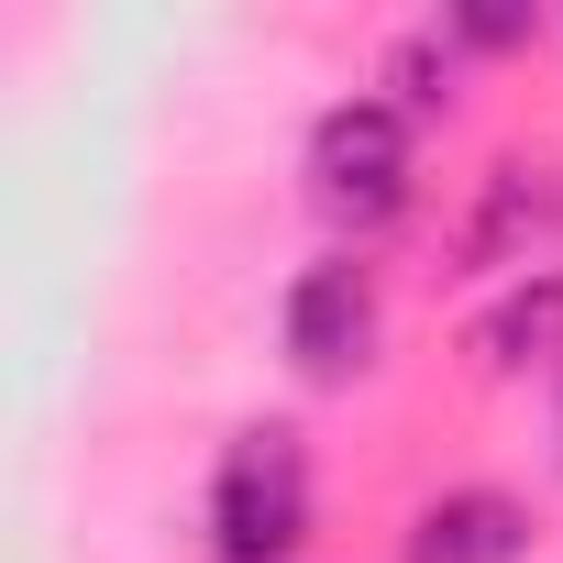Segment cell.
<instances>
[{
	"label": "cell",
	"mask_w": 563,
	"mask_h": 563,
	"mask_svg": "<svg viewBox=\"0 0 563 563\" xmlns=\"http://www.w3.org/2000/svg\"><path fill=\"white\" fill-rule=\"evenodd\" d=\"M210 541H221V563H288L310 541V453H299V431H243L221 453Z\"/></svg>",
	"instance_id": "1"
},
{
	"label": "cell",
	"mask_w": 563,
	"mask_h": 563,
	"mask_svg": "<svg viewBox=\"0 0 563 563\" xmlns=\"http://www.w3.org/2000/svg\"><path fill=\"white\" fill-rule=\"evenodd\" d=\"M310 199L343 232H387L409 210V111L398 100H343L310 133Z\"/></svg>",
	"instance_id": "2"
},
{
	"label": "cell",
	"mask_w": 563,
	"mask_h": 563,
	"mask_svg": "<svg viewBox=\"0 0 563 563\" xmlns=\"http://www.w3.org/2000/svg\"><path fill=\"white\" fill-rule=\"evenodd\" d=\"M365 354H376V276L354 254H332V265H310L288 288V365L310 387H354Z\"/></svg>",
	"instance_id": "3"
},
{
	"label": "cell",
	"mask_w": 563,
	"mask_h": 563,
	"mask_svg": "<svg viewBox=\"0 0 563 563\" xmlns=\"http://www.w3.org/2000/svg\"><path fill=\"white\" fill-rule=\"evenodd\" d=\"M530 552V508L497 497V486H464V497H431L409 519V563H519Z\"/></svg>",
	"instance_id": "4"
},
{
	"label": "cell",
	"mask_w": 563,
	"mask_h": 563,
	"mask_svg": "<svg viewBox=\"0 0 563 563\" xmlns=\"http://www.w3.org/2000/svg\"><path fill=\"white\" fill-rule=\"evenodd\" d=\"M475 365H486V376L563 365V276H519V288L475 321Z\"/></svg>",
	"instance_id": "5"
},
{
	"label": "cell",
	"mask_w": 563,
	"mask_h": 563,
	"mask_svg": "<svg viewBox=\"0 0 563 563\" xmlns=\"http://www.w3.org/2000/svg\"><path fill=\"white\" fill-rule=\"evenodd\" d=\"M442 78H453V67H442V45H431V34H420V45H398V111H442V100H453Z\"/></svg>",
	"instance_id": "6"
},
{
	"label": "cell",
	"mask_w": 563,
	"mask_h": 563,
	"mask_svg": "<svg viewBox=\"0 0 563 563\" xmlns=\"http://www.w3.org/2000/svg\"><path fill=\"white\" fill-rule=\"evenodd\" d=\"M464 45H530V12H453Z\"/></svg>",
	"instance_id": "7"
}]
</instances>
